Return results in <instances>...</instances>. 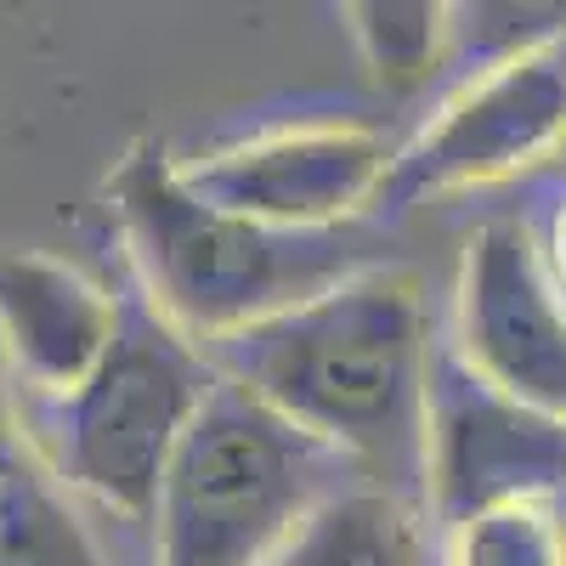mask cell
Returning a JSON list of instances; mask_svg holds the SVG:
<instances>
[{
	"instance_id": "1",
	"label": "cell",
	"mask_w": 566,
	"mask_h": 566,
	"mask_svg": "<svg viewBox=\"0 0 566 566\" xmlns=\"http://www.w3.org/2000/svg\"><path fill=\"white\" fill-rule=\"evenodd\" d=\"M295 431L335 448L363 482L419 504L431 312L408 266H363L328 295L205 352Z\"/></svg>"
},
{
	"instance_id": "2",
	"label": "cell",
	"mask_w": 566,
	"mask_h": 566,
	"mask_svg": "<svg viewBox=\"0 0 566 566\" xmlns=\"http://www.w3.org/2000/svg\"><path fill=\"white\" fill-rule=\"evenodd\" d=\"M103 193L130 244L148 306L199 352L374 266L352 227L295 232L193 199L159 142H136Z\"/></svg>"
},
{
	"instance_id": "3",
	"label": "cell",
	"mask_w": 566,
	"mask_h": 566,
	"mask_svg": "<svg viewBox=\"0 0 566 566\" xmlns=\"http://www.w3.org/2000/svg\"><path fill=\"white\" fill-rule=\"evenodd\" d=\"M363 482L239 380L216 386L187 424L154 510V566H266L306 515Z\"/></svg>"
},
{
	"instance_id": "4",
	"label": "cell",
	"mask_w": 566,
	"mask_h": 566,
	"mask_svg": "<svg viewBox=\"0 0 566 566\" xmlns=\"http://www.w3.org/2000/svg\"><path fill=\"white\" fill-rule=\"evenodd\" d=\"M216 386V363L148 301H119L103 363L52 402V464L103 510L154 533L170 459Z\"/></svg>"
},
{
	"instance_id": "5",
	"label": "cell",
	"mask_w": 566,
	"mask_h": 566,
	"mask_svg": "<svg viewBox=\"0 0 566 566\" xmlns=\"http://www.w3.org/2000/svg\"><path fill=\"white\" fill-rule=\"evenodd\" d=\"M419 504L437 533H459L504 510H566V419L538 413L476 380L453 346L431 357L424 391Z\"/></svg>"
},
{
	"instance_id": "6",
	"label": "cell",
	"mask_w": 566,
	"mask_h": 566,
	"mask_svg": "<svg viewBox=\"0 0 566 566\" xmlns=\"http://www.w3.org/2000/svg\"><path fill=\"white\" fill-rule=\"evenodd\" d=\"M560 142H566V34L504 63L470 69V80L424 119V130L391 154L380 210H408L431 193L522 176L544 165Z\"/></svg>"
},
{
	"instance_id": "7",
	"label": "cell",
	"mask_w": 566,
	"mask_h": 566,
	"mask_svg": "<svg viewBox=\"0 0 566 566\" xmlns=\"http://www.w3.org/2000/svg\"><path fill=\"white\" fill-rule=\"evenodd\" d=\"M453 357L493 391L566 419V295L522 221L470 232L453 301Z\"/></svg>"
},
{
	"instance_id": "8",
	"label": "cell",
	"mask_w": 566,
	"mask_h": 566,
	"mask_svg": "<svg viewBox=\"0 0 566 566\" xmlns=\"http://www.w3.org/2000/svg\"><path fill=\"white\" fill-rule=\"evenodd\" d=\"M391 154L397 148H386V136L368 125H290L187 159L176 165V176L187 193L216 210L295 232H328L380 205Z\"/></svg>"
},
{
	"instance_id": "9",
	"label": "cell",
	"mask_w": 566,
	"mask_h": 566,
	"mask_svg": "<svg viewBox=\"0 0 566 566\" xmlns=\"http://www.w3.org/2000/svg\"><path fill=\"white\" fill-rule=\"evenodd\" d=\"M119 301L80 266L40 250H0V363L45 397H69L103 363Z\"/></svg>"
},
{
	"instance_id": "10",
	"label": "cell",
	"mask_w": 566,
	"mask_h": 566,
	"mask_svg": "<svg viewBox=\"0 0 566 566\" xmlns=\"http://www.w3.org/2000/svg\"><path fill=\"white\" fill-rule=\"evenodd\" d=\"M0 566H114L91 538L45 442L23 424L0 363Z\"/></svg>"
},
{
	"instance_id": "11",
	"label": "cell",
	"mask_w": 566,
	"mask_h": 566,
	"mask_svg": "<svg viewBox=\"0 0 566 566\" xmlns=\"http://www.w3.org/2000/svg\"><path fill=\"white\" fill-rule=\"evenodd\" d=\"M266 566H437L424 504L352 482L323 499Z\"/></svg>"
},
{
	"instance_id": "12",
	"label": "cell",
	"mask_w": 566,
	"mask_h": 566,
	"mask_svg": "<svg viewBox=\"0 0 566 566\" xmlns=\"http://www.w3.org/2000/svg\"><path fill=\"white\" fill-rule=\"evenodd\" d=\"M346 29L386 91H413L453 63V7L442 0H357Z\"/></svg>"
},
{
	"instance_id": "13",
	"label": "cell",
	"mask_w": 566,
	"mask_h": 566,
	"mask_svg": "<svg viewBox=\"0 0 566 566\" xmlns=\"http://www.w3.org/2000/svg\"><path fill=\"white\" fill-rule=\"evenodd\" d=\"M448 566H566V527L549 510H504L459 527Z\"/></svg>"
},
{
	"instance_id": "14",
	"label": "cell",
	"mask_w": 566,
	"mask_h": 566,
	"mask_svg": "<svg viewBox=\"0 0 566 566\" xmlns=\"http://www.w3.org/2000/svg\"><path fill=\"white\" fill-rule=\"evenodd\" d=\"M549 272H555L560 295H566V210L555 216V232H549Z\"/></svg>"
}]
</instances>
